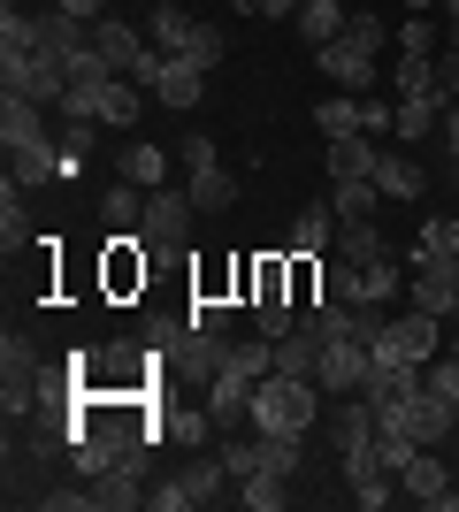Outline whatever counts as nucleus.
I'll return each instance as SVG.
<instances>
[{
	"label": "nucleus",
	"mask_w": 459,
	"mask_h": 512,
	"mask_svg": "<svg viewBox=\"0 0 459 512\" xmlns=\"http://www.w3.org/2000/svg\"><path fill=\"white\" fill-rule=\"evenodd\" d=\"M0 146H8V176L23 192L62 184V123H54V107L23 100V92H0Z\"/></svg>",
	"instance_id": "1"
},
{
	"label": "nucleus",
	"mask_w": 459,
	"mask_h": 512,
	"mask_svg": "<svg viewBox=\"0 0 459 512\" xmlns=\"http://www.w3.org/2000/svg\"><path fill=\"white\" fill-rule=\"evenodd\" d=\"M314 62L337 92H383V16L375 8H352L345 31L329 46H314Z\"/></svg>",
	"instance_id": "2"
},
{
	"label": "nucleus",
	"mask_w": 459,
	"mask_h": 512,
	"mask_svg": "<svg viewBox=\"0 0 459 512\" xmlns=\"http://www.w3.org/2000/svg\"><path fill=\"white\" fill-rule=\"evenodd\" d=\"M253 428H268V436L322 428V383H306V375H261V390H253Z\"/></svg>",
	"instance_id": "3"
},
{
	"label": "nucleus",
	"mask_w": 459,
	"mask_h": 512,
	"mask_svg": "<svg viewBox=\"0 0 459 512\" xmlns=\"http://www.w3.org/2000/svg\"><path fill=\"white\" fill-rule=\"evenodd\" d=\"M192 222H199L192 184H153L146 214H138V245H146V253H184V245H192Z\"/></svg>",
	"instance_id": "4"
},
{
	"label": "nucleus",
	"mask_w": 459,
	"mask_h": 512,
	"mask_svg": "<svg viewBox=\"0 0 459 512\" xmlns=\"http://www.w3.org/2000/svg\"><path fill=\"white\" fill-rule=\"evenodd\" d=\"M437 344H444V321L437 314H421V306H406V314L383 321V337L368 344L375 360H406V367H429L437 360Z\"/></svg>",
	"instance_id": "5"
},
{
	"label": "nucleus",
	"mask_w": 459,
	"mask_h": 512,
	"mask_svg": "<svg viewBox=\"0 0 459 512\" xmlns=\"http://www.w3.org/2000/svg\"><path fill=\"white\" fill-rule=\"evenodd\" d=\"M0 92H23V100H39V107H54L69 92V62L62 54H0Z\"/></svg>",
	"instance_id": "6"
},
{
	"label": "nucleus",
	"mask_w": 459,
	"mask_h": 512,
	"mask_svg": "<svg viewBox=\"0 0 459 512\" xmlns=\"http://www.w3.org/2000/svg\"><path fill=\"white\" fill-rule=\"evenodd\" d=\"M383 421H391V428H406V436H414V444L429 451V444H452L459 413L444 406V398H437V390H429V383H421V390H406L398 406H383Z\"/></svg>",
	"instance_id": "7"
},
{
	"label": "nucleus",
	"mask_w": 459,
	"mask_h": 512,
	"mask_svg": "<svg viewBox=\"0 0 459 512\" xmlns=\"http://www.w3.org/2000/svg\"><path fill=\"white\" fill-rule=\"evenodd\" d=\"M452 482H459V474L444 467V444H429V451H414V459H406L398 497H406V505H429V512H452Z\"/></svg>",
	"instance_id": "8"
},
{
	"label": "nucleus",
	"mask_w": 459,
	"mask_h": 512,
	"mask_svg": "<svg viewBox=\"0 0 459 512\" xmlns=\"http://www.w3.org/2000/svg\"><path fill=\"white\" fill-rule=\"evenodd\" d=\"M368 344L360 337H337V344H322V375H314V383H322V398H360V383H368Z\"/></svg>",
	"instance_id": "9"
},
{
	"label": "nucleus",
	"mask_w": 459,
	"mask_h": 512,
	"mask_svg": "<svg viewBox=\"0 0 459 512\" xmlns=\"http://www.w3.org/2000/svg\"><path fill=\"white\" fill-rule=\"evenodd\" d=\"M406 306H421V314H437V321H452V306H459V260L414 268V276H406Z\"/></svg>",
	"instance_id": "10"
},
{
	"label": "nucleus",
	"mask_w": 459,
	"mask_h": 512,
	"mask_svg": "<svg viewBox=\"0 0 459 512\" xmlns=\"http://www.w3.org/2000/svg\"><path fill=\"white\" fill-rule=\"evenodd\" d=\"M146 39H153V54H169V62H184V54L199 46V16L184 8V0H161V8L146 16Z\"/></svg>",
	"instance_id": "11"
},
{
	"label": "nucleus",
	"mask_w": 459,
	"mask_h": 512,
	"mask_svg": "<svg viewBox=\"0 0 459 512\" xmlns=\"http://www.w3.org/2000/svg\"><path fill=\"white\" fill-rule=\"evenodd\" d=\"M92 505H108V512H138V505H146V451L115 459V467L92 482Z\"/></svg>",
	"instance_id": "12"
},
{
	"label": "nucleus",
	"mask_w": 459,
	"mask_h": 512,
	"mask_svg": "<svg viewBox=\"0 0 459 512\" xmlns=\"http://www.w3.org/2000/svg\"><path fill=\"white\" fill-rule=\"evenodd\" d=\"M337 467H345V490H352V505H360V512H383V505L398 497V474L383 467L375 451H360V459H337Z\"/></svg>",
	"instance_id": "13"
},
{
	"label": "nucleus",
	"mask_w": 459,
	"mask_h": 512,
	"mask_svg": "<svg viewBox=\"0 0 459 512\" xmlns=\"http://www.w3.org/2000/svg\"><path fill=\"white\" fill-rule=\"evenodd\" d=\"M291 260H329L337 253V214H329V199H314V207H299V222H291L284 237Z\"/></svg>",
	"instance_id": "14"
},
{
	"label": "nucleus",
	"mask_w": 459,
	"mask_h": 512,
	"mask_svg": "<svg viewBox=\"0 0 459 512\" xmlns=\"http://www.w3.org/2000/svg\"><path fill=\"white\" fill-rule=\"evenodd\" d=\"M375 161H383V146H375L368 130L360 138H329V153H322L329 184H375Z\"/></svg>",
	"instance_id": "15"
},
{
	"label": "nucleus",
	"mask_w": 459,
	"mask_h": 512,
	"mask_svg": "<svg viewBox=\"0 0 459 512\" xmlns=\"http://www.w3.org/2000/svg\"><path fill=\"white\" fill-rule=\"evenodd\" d=\"M153 100L176 107V115H192V107L207 100V69H199V62H161V77H153Z\"/></svg>",
	"instance_id": "16"
},
{
	"label": "nucleus",
	"mask_w": 459,
	"mask_h": 512,
	"mask_svg": "<svg viewBox=\"0 0 459 512\" xmlns=\"http://www.w3.org/2000/svg\"><path fill=\"white\" fill-rule=\"evenodd\" d=\"M115 176L138 184V192H153V184H169V153L146 146V138H123V146H115Z\"/></svg>",
	"instance_id": "17"
},
{
	"label": "nucleus",
	"mask_w": 459,
	"mask_h": 512,
	"mask_svg": "<svg viewBox=\"0 0 459 512\" xmlns=\"http://www.w3.org/2000/svg\"><path fill=\"white\" fill-rule=\"evenodd\" d=\"M444 92H414V100H398V123H391V138H406V146H421V138H437L444 130Z\"/></svg>",
	"instance_id": "18"
},
{
	"label": "nucleus",
	"mask_w": 459,
	"mask_h": 512,
	"mask_svg": "<svg viewBox=\"0 0 459 512\" xmlns=\"http://www.w3.org/2000/svg\"><path fill=\"white\" fill-rule=\"evenodd\" d=\"M375 192H383V199H421V192H429V176H421L414 153L383 146V161H375Z\"/></svg>",
	"instance_id": "19"
},
{
	"label": "nucleus",
	"mask_w": 459,
	"mask_h": 512,
	"mask_svg": "<svg viewBox=\"0 0 459 512\" xmlns=\"http://www.w3.org/2000/svg\"><path fill=\"white\" fill-rule=\"evenodd\" d=\"M276 375H306V383H314V375H322V337H314V329H291V337H276Z\"/></svg>",
	"instance_id": "20"
},
{
	"label": "nucleus",
	"mask_w": 459,
	"mask_h": 512,
	"mask_svg": "<svg viewBox=\"0 0 459 512\" xmlns=\"http://www.w3.org/2000/svg\"><path fill=\"white\" fill-rule=\"evenodd\" d=\"M437 260H459V214H429L414 237V268H437Z\"/></svg>",
	"instance_id": "21"
},
{
	"label": "nucleus",
	"mask_w": 459,
	"mask_h": 512,
	"mask_svg": "<svg viewBox=\"0 0 459 512\" xmlns=\"http://www.w3.org/2000/svg\"><path fill=\"white\" fill-rule=\"evenodd\" d=\"M345 16H352L345 0H299V16H291V23H299L306 46H329L337 31H345Z\"/></svg>",
	"instance_id": "22"
},
{
	"label": "nucleus",
	"mask_w": 459,
	"mask_h": 512,
	"mask_svg": "<svg viewBox=\"0 0 459 512\" xmlns=\"http://www.w3.org/2000/svg\"><path fill=\"white\" fill-rule=\"evenodd\" d=\"M314 123H322V146L329 138H360V130H368L360 123V92H329V100L314 107Z\"/></svg>",
	"instance_id": "23"
},
{
	"label": "nucleus",
	"mask_w": 459,
	"mask_h": 512,
	"mask_svg": "<svg viewBox=\"0 0 459 512\" xmlns=\"http://www.w3.org/2000/svg\"><path fill=\"white\" fill-rule=\"evenodd\" d=\"M138 92H146V85L108 77V85H92V115H100V123H138Z\"/></svg>",
	"instance_id": "24"
},
{
	"label": "nucleus",
	"mask_w": 459,
	"mask_h": 512,
	"mask_svg": "<svg viewBox=\"0 0 459 512\" xmlns=\"http://www.w3.org/2000/svg\"><path fill=\"white\" fill-rule=\"evenodd\" d=\"M192 207L199 214H230V207H238V176H230V169H199L192 176Z\"/></svg>",
	"instance_id": "25"
},
{
	"label": "nucleus",
	"mask_w": 459,
	"mask_h": 512,
	"mask_svg": "<svg viewBox=\"0 0 459 512\" xmlns=\"http://www.w3.org/2000/svg\"><path fill=\"white\" fill-rule=\"evenodd\" d=\"M0 245H8V253L31 245V214H23V184H16V176L0 184Z\"/></svg>",
	"instance_id": "26"
},
{
	"label": "nucleus",
	"mask_w": 459,
	"mask_h": 512,
	"mask_svg": "<svg viewBox=\"0 0 459 512\" xmlns=\"http://www.w3.org/2000/svg\"><path fill=\"white\" fill-rule=\"evenodd\" d=\"M184 314H192V329H207V337H230V329H238V299H222V291H199Z\"/></svg>",
	"instance_id": "27"
},
{
	"label": "nucleus",
	"mask_w": 459,
	"mask_h": 512,
	"mask_svg": "<svg viewBox=\"0 0 459 512\" xmlns=\"http://www.w3.org/2000/svg\"><path fill=\"white\" fill-rule=\"evenodd\" d=\"M337 260H360V268H368V260H391L383 253V230H375V222H337Z\"/></svg>",
	"instance_id": "28"
},
{
	"label": "nucleus",
	"mask_w": 459,
	"mask_h": 512,
	"mask_svg": "<svg viewBox=\"0 0 459 512\" xmlns=\"http://www.w3.org/2000/svg\"><path fill=\"white\" fill-rule=\"evenodd\" d=\"M138 214H146V192H138V184H108V192H100V222H108V230H138Z\"/></svg>",
	"instance_id": "29"
},
{
	"label": "nucleus",
	"mask_w": 459,
	"mask_h": 512,
	"mask_svg": "<svg viewBox=\"0 0 459 512\" xmlns=\"http://www.w3.org/2000/svg\"><path fill=\"white\" fill-rule=\"evenodd\" d=\"M0 54H39V16L16 8V0L0 8Z\"/></svg>",
	"instance_id": "30"
},
{
	"label": "nucleus",
	"mask_w": 459,
	"mask_h": 512,
	"mask_svg": "<svg viewBox=\"0 0 459 512\" xmlns=\"http://www.w3.org/2000/svg\"><path fill=\"white\" fill-rule=\"evenodd\" d=\"M391 92H398V100H414V92H437V54H398Z\"/></svg>",
	"instance_id": "31"
},
{
	"label": "nucleus",
	"mask_w": 459,
	"mask_h": 512,
	"mask_svg": "<svg viewBox=\"0 0 459 512\" xmlns=\"http://www.w3.org/2000/svg\"><path fill=\"white\" fill-rule=\"evenodd\" d=\"M375 184H329V214H337V222H375Z\"/></svg>",
	"instance_id": "32"
},
{
	"label": "nucleus",
	"mask_w": 459,
	"mask_h": 512,
	"mask_svg": "<svg viewBox=\"0 0 459 512\" xmlns=\"http://www.w3.org/2000/svg\"><path fill=\"white\" fill-rule=\"evenodd\" d=\"M238 505L245 512H284L291 505V482H276V474H245V482H238Z\"/></svg>",
	"instance_id": "33"
},
{
	"label": "nucleus",
	"mask_w": 459,
	"mask_h": 512,
	"mask_svg": "<svg viewBox=\"0 0 459 512\" xmlns=\"http://www.w3.org/2000/svg\"><path fill=\"white\" fill-rule=\"evenodd\" d=\"M398 291H406V276H398L391 260H368V268H360V306H391Z\"/></svg>",
	"instance_id": "34"
},
{
	"label": "nucleus",
	"mask_w": 459,
	"mask_h": 512,
	"mask_svg": "<svg viewBox=\"0 0 459 512\" xmlns=\"http://www.w3.org/2000/svg\"><path fill=\"white\" fill-rule=\"evenodd\" d=\"M253 321H261V337H291L299 329V299H253Z\"/></svg>",
	"instance_id": "35"
},
{
	"label": "nucleus",
	"mask_w": 459,
	"mask_h": 512,
	"mask_svg": "<svg viewBox=\"0 0 459 512\" xmlns=\"http://www.w3.org/2000/svg\"><path fill=\"white\" fill-rule=\"evenodd\" d=\"M429 390H437L444 406L459 413V344H452V352H437V360H429Z\"/></svg>",
	"instance_id": "36"
},
{
	"label": "nucleus",
	"mask_w": 459,
	"mask_h": 512,
	"mask_svg": "<svg viewBox=\"0 0 459 512\" xmlns=\"http://www.w3.org/2000/svg\"><path fill=\"white\" fill-rule=\"evenodd\" d=\"M398 54H437V23L406 16V23H398Z\"/></svg>",
	"instance_id": "37"
},
{
	"label": "nucleus",
	"mask_w": 459,
	"mask_h": 512,
	"mask_svg": "<svg viewBox=\"0 0 459 512\" xmlns=\"http://www.w3.org/2000/svg\"><path fill=\"white\" fill-rule=\"evenodd\" d=\"M176 153H184V169H222V153H215V138H207V130H184V146H176Z\"/></svg>",
	"instance_id": "38"
},
{
	"label": "nucleus",
	"mask_w": 459,
	"mask_h": 512,
	"mask_svg": "<svg viewBox=\"0 0 459 512\" xmlns=\"http://www.w3.org/2000/svg\"><path fill=\"white\" fill-rule=\"evenodd\" d=\"M360 123H368V138H383V130L398 123V100H383V92H360Z\"/></svg>",
	"instance_id": "39"
},
{
	"label": "nucleus",
	"mask_w": 459,
	"mask_h": 512,
	"mask_svg": "<svg viewBox=\"0 0 459 512\" xmlns=\"http://www.w3.org/2000/svg\"><path fill=\"white\" fill-rule=\"evenodd\" d=\"M437 138H444V153H452V169H459V100L444 107V130H437Z\"/></svg>",
	"instance_id": "40"
},
{
	"label": "nucleus",
	"mask_w": 459,
	"mask_h": 512,
	"mask_svg": "<svg viewBox=\"0 0 459 512\" xmlns=\"http://www.w3.org/2000/svg\"><path fill=\"white\" fill-rule=\"evenodd\" d=\"M54 8H69L77 23H100V16H108V0H54Z\"/></svg>",
	"instance_id": "41"
},
{
	"label": "nucleus",
	"mask_w": 459,
	"mask_h": 512,
	"mask_svg": "<svg viewBox=\"0 0 459 512\" xmlns=\"http://www.w3.org/2000/svg\"><path fill=\"white\" fill-rule=\"evenodd\" d=\"M253 16H261V23H284V16H299V0H261Z\"/></svg>",
	"instance_id": "42"
},
{
	"label": "nucleus",
	"mask_w": 459,
	"mask_h": 512,
	"mask_svg": "<svg viewBox=\"0 0 459 512\" xmlns=\"http://www.w3.org/2000/svg\"><path fill=\"white\" fill-rule=\"evenodd\" d=\"M429 8H437V0H406V16H429Z\"/></svg>",
	"instance_id": "43"
},
{
	"label": "nucleus",
	"mask_w": 459,
	"mask_h": 512,
	"mask_svg": "<svg viewBox=\"0 0 459 512\" xmlns=\"http://www.w3.org/2000/svg\"><path fill=\"white\" fill-rule=\"evenodd\" d=\"M444 16H452V23H459V0H444Z\"/></svg>",
	"instance_id": "44"
},
{
	"label": "nucleus",
	"mask_w": 459,
	"mask_h": 512,
	"mask_svg": "<svg viewBox=\"0 0 459 512\" xmlns=\"http://www.w3.org/2000/svg\"><path fill=\"white\" fill-rule=\"evenodd\" d=\"M452 54H459V23H452Z\"/></svg>",
	"instance_id": "45"
},
{
	"label": "nucleus",
	"mask_w": 459,
	"mask_h": 512,
	"mask_svg": "<svg viewBox=\"0 0 459 512\" xmlns=\"http://www.w3.org/2000/svg\"><path fill=\"white\" fill-rule=\"evenodd\" d=\"M452 337H459V306H452Z\"/></svg>",
	"instance_id": "46"
},
{
	"label": "nucleus",
	"mask_w": 459,
	"mask_h": 512,
	"mask_svg": "<svg viewBox=\"0 0 459 512\" xmlns=\"http://www.w3.org/2000/svg\"><path fill=\"white\" fill-rule=\"evenodd\" d=\"M452 512H459V482H452Z\"/></svg>",
	"instance_id": "47"
}]
</instances>
